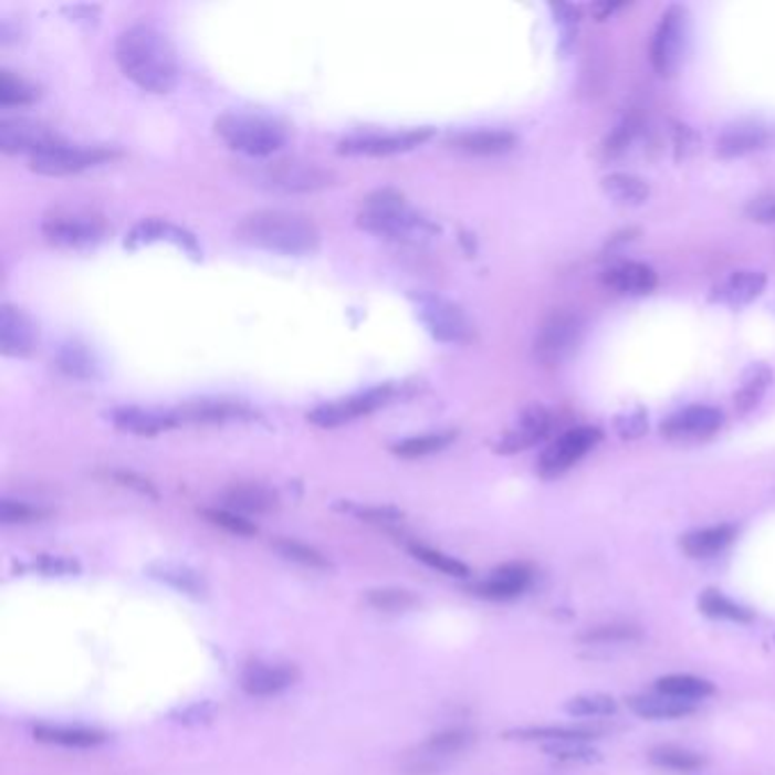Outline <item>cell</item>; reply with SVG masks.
Segmentation results:
<instances>
[{"label":"cell","instance_id":"f6af8a7d","mask_svg":"<svg viewBox=\"0 0 775 775\" xmlns=\"http://www.w3.org/2000/svg\"><path fill=\"white\" fill-rule=\"evenodd\" d=\"M544 753L551 755L557 762H576V764H589L598 762L600 753L589 746V742H562V744H546Z\"/></svg>","mask_w":775,"mask_h":775},{"label":"cell","instance_id":"7bdbcfd3","mask_svg":"<svg viewBox=\"0 0 775 775\" xmlns=\"http://www.w3.org/2000/svg\"><path fill=\"white\" fill-rule=\"evenodd\" d=\"M564 710L574 716H611L617 712V701L607 693H583L570 699Z\"/></svg>","mask_w":775,"mask_h":775},{"label":"cell","instance_id":"6da1fadb","mask_svg":"<svg viewBox=\"0 0 775 775\" xmlns=\"http://www.w3.org/2000/svg\"><path fill=\"white\" fill-rule=\"evenodd\" d=\"M116 62L124 75L150 94H169L180 77L178 57L169 39L153 25H130L116 39Z\"/></svg>","mask_w":775,"mask_h":775},{"label":"cell","instance_id":"d590c367","mask_svg":"<svg viewBox=\"0 0 775 775\" xmlns=\"http://www.w3.org/2000/svg\"><path fill=\"white\" fill-rule=\"evenodd\" d=\"M656 689L658 693H664V697H673L691 703H699L714 693V684L710 680L697 678V675H680V673L660 678Z\"/></svg>","mask_w":775,"mask_h":775},{"label":"cell","instance_id":"816d5d0a","mask_svg":"<svg viewBox=\"0 0 775 775\" xmlns=\"http://www.w3.org/2000/svg\"><path fill=\"white\" fill-rule=\"evenodd\" d=\"M617 430H619V434L624 439H639L648 430L646 415L641 410H635V412H628L626 417H619L617 419Z\"/></svg>","mask_w":775,"mask_h":775},{"label":"cell","instance_id":"1f68e13d","mask_svg":"<svg viewBox=\"0 0 775 775\" xmlns=\"http://www.w3.org/2000/svg\"><path fill=\"white\" fill-rule=\"evenodd\" d=\"M34 740L44 744H57L66 748H94L105 742L103 732L85 727H60V725H36Z\"/></svg>","mask_w":775,"mask_h":775},{"label":"cell","instance_id":"603a6c76","mask_svg":"<svg viewBox=\"0 0 775 775\" xmlns=\"http://www.w3.org/2000/svg\"><path fill=\"white\" fill-rule=\"evenodd\" d=\"M109 417L118 430L144 434V437H153L178 426L171 410L159 412V410H144V407H118V410H112Z\"/></svg>","mask_w":775,"mask_h":775},{"label":"cell","instance_id":"44dd1931","mask_svg":"<svg viewBox=\"0 0 775 775\" xmlns=\"http://www.w3.org/2000/svg\"><path fill=\"white\" fill-rule=\"evenodd\" d=\"M299 680V669L290 664L253 662L241 673V689L251 697H275Z\"/></svg>","mask_w":775,"mask_h":775},{"label":"cell","instance_id":"d6986e66","mask_svg":"<svg viewBox=\"0 0 775 775\" xmlns=\"http://www.w3.org/2000/svg\"><path fill=\"white\" fill-rule=\"evenodd\" d=\"M723 426V415L708 405H691L662 423L667 439H701L714 434Z\"/></svg>","mask_w":775,"mask_h":775},{"label":"cell","instance_id":"4fadbf2b","mask_svg":"<svg viewBox=\"0 0 775 775\" xmlns=\"http://www.w3.org/2000/svg\"><path fill=\"white\" fill-rule=\"evenodd\" d=\"M430 137H432V130H428V128L402 130V133H366V135L346 137L337 150L342 155L387 157V155L415 150L417 146L426 144Z\"/></svg>","mask_w":775,"mask_h":775},{"label":"cell","instance_id":"f907efd6","mask_svg":"<svg viewBox=\"0 0 775 775\" xmlns=\"http://www.w3.org/2000/svg\"><path fill=\"white\" fill-rule=\"evenodd\" d=\"M34 568L42 570L44 576H75L80 570V564L69 557H55V555H44L34 562Z\"/></svg>","mask_w":775,"mask_h":775},{"label":"cell","instance_id":"e575fe53","mask_svg":"<svg viewBox=\"0 0 775 775\" xmlns=\"http://www.w3.org/2000/svg\"><path fill=\"white\" fill-rule=\"evenodd\" d=\"M771 380H773V374L766 364H753L751 369L744 371L740 389L734 391V407H737L742 415L751 412L753 407L760 405Z\"/></svg>","mask_w":775,"mask_h":775},{"label":"cell","instance_id":"8d00e7d4","mask_svg":"<svg viewBox=\"0 0 775 775\" xmlns=\"http://www.w3.org/2000/svg\"><path fill=\"white\" fill-rule=\"evenodd\" d=\"M55 366L64 376L75 380H90L96 376V362L92 353L77 342H69L60 346L55 355Z\"/></svg>","mask_w":775,"mask_h":775},{"label":"cell","instance_id":"b9f144b4","mask_svg":"<svg viewBox=\"0 0 775 775\" xmlns=\"http://www.w3.org/2000/svg\"><path fill=\"white\" fill-rule=\"evenodd\" d=\"M410 553L421 559L423 564H428L430 568H437L439 574H446V576H455V578H467L469 576V566L451 555H443L441 551H434V548H428L423 544H410Z\"/></svg>","mask_w":775,"mask_h":775},{"label":"cell","instance_id":"7dc6e473","mask_svg":"<svg viewBox=\"0 0 775 775\" xmlns=\"http://www.w3.org/2000/svg\"><path fill=\"white\" fill-rule=\"evenodd\" d=\"M202 516H206L210 523L228 530V533L232 535H239V537H251L258 533V525L251 523L247 516H241L237 512H230V510H206L202 512Z\"/></svg>","mask_w":775,"mask_h":775},{"label":"cell","instance_id":"d4e9b609","mask_svg":"<svg viewBox=\"0 0 775 775\" xmlns=\"http://www.w3.org/2000/svg\"><path fill=\"white\" fill-rule=\"evenodd\" d=\"M607 287H611L619 294H630V296H641L650 294L658 287V273L646 264L639 262H624L615 269L605 271L603 275Z\"/></svg>","mask_w":775,"mask_h":775},{"label":"cell","instance_id":"d6a6232c","mask_svg":"<svg viewBox=\"0 0 775 775\" xmlns=\"http://www.w3.org/2000/svg\"><path fill=\"white\" fill-rule=\"evenodd\" d=\"M768 142V133L760 126H737L730 128L716 142V153L721 157H742L764 148Z\"/></svg>","mask_w":775,"mask_h":775},{"label":"cell","instance_id":"52a82bcc","mask_svg":"<svg viewBox=\"0 0 775 775\" xmlns=\"http://www.w3.org/2000/svg\"><path fill=\"white\" fill-rule=\"evenodd\" d=\"M419 318L428 333L443 344H467L473 337V323L460 305L437 294L415 296Z\"/></svg>","mask_w":775,"mask_h":775},{"label":"cell","instance_id":"8fae6325","mask_svg":"<svg viewBox=\"0 0 775 775\" xmlns=\"http://www.w3.org/2000/svg\"><path fill=\"white\" fill-rule=\"evenodd\" d=\"M603 439L598 428L580 426L559 434L540 458V473L544 478H557L578 464Z\"/></svg>","mask_w":775,"mask_h":775},{"label":"cell","instance_id":"db71d44e","mask_svg":"<svg viewBox=\"0 0 775 775\" xmlns=\"http://www.w3.org/2000/svg\"><path fill=\"white\" fill-rule=\"evenodd\" d=\"M212 716V705L210 703H198V705H191L187 710L180 712V723L185 725H196V723H202V721H208Z\"/></svg>","mask_w":775,"mask_h":775},{"label":"cell","instance_id":"9a60e30c","mask_svg":"<svg viewBox=\"0 0 775 775\" xmlns=\"http://www.w3.org/2000/svg\"><path fill=\"white\" fill-rule=\"evenodd\" d=\"M171 412L178 426L180 423H230V421H247L255 417V412L249 405L226 400V398L189 400Z\"/></svg>","mask_w":775,"mask_h":775},{"label":"cell","instance_id":"ffe728a7","mask_svg":"<svg viewBox=\"0 0 775 775\" xmlns=\"http://www.w3.org/2000/svg\"><path fill=\"white\" fill-rule=\"evenodd\" d=\"M36 344V328L32 318L14 307L3 305L0 310V350L8 357H25L34 350Z\"/></svg>","mask_w":775,"mask_h":775},{"label":"cell","instance_id":"4dcf8cb0","mask_svg":"<svg viewBox=\"0 0 775 775\" xmlns=\"http://www.w3.org/2000/svg\"><path fill=\"white\" fill-rule=\"evenodd\" d=\"M605 196L621 208H639L648 200L650 187L646 180L630 174H611L600 182Z\"/></svg>","mask_w":775,"mask_h":775},{"label":"cell","instance_id":"74e56055","mask_svg":"<svg viewBox=\"0 0 775 775\" xmlns=\"http://www.w3.org/2000/svg\"><path fill=\"white\" fill-rule=\"evenodd\" d=\"M455 441V432H430V434H419L410 437L405 441H398L394 446V453L405 460H417V458H428L434 455L443 448H448Z\"/></svg>","mask_w":775,"mask_h":775},{"label":"cell","instance_id":"e0dca14e","mask_svg":"<svg viewBox=\"0 0 775 775\" xmlns=\"http://www.w3.org/2000/svg\"><path fill=\"white\" fill-rule=\"evenodd\" d=\"M551 430V415L542 405H530L519 415L514 426L501 437L496 443V451L503 455L521 453L533 448L537 441H542Z\"/></svg>","mask_w":775,"mask_h":775},{"label":"cell","instance_id":"f546056e","mask_svg":"<svg viewBox=\"0 0 775 775\" xmlns=\"http://www.w3.org/2000/svg\"><path fill=\"white\" fill-rule=\"evenodd\" d=\"M148 576L159 580V583H165L182 594H189V596H202L206 594V580H202V576L198 574V570H193L191 566L187 564H174V562H157V564H150L148 566Z\"/></svg>","mask_w":775,"mask_h":775},{"label":"cell","instance_id":"7402d4cb","mask_svg":"<svg viewBox=\"0 0 775 775\" xmlns=\"http://www.w3.org/2000/svg\"><path fill=\"white\" fill-rule=\"evenodd\" d=\"M157 241L176 243L178 249H182L191 258L200 255L198 241L191 232H187L169 221H161V219H148V221H142L139 226H135L126 239V247L139 249V247H148V243H157Z\"/></svg>","mask_w":775,"mask_h":775},{"label":"cell","instance_id":"4316f807","mask_svg":"<svg viewBox=\"0 0 775 775\" xmlns=\"http://www.w3.org/2000/svg\"><path fill=\"white\" fill-rule=\"evenodd\" d=\"M734 537H737V530H734V525L721 523V525H710V527L687 533L680 540V546L689 557L705 559V557H714V555L723 553L734 542Z\"/></svg>","mask_w":775,"mask_h":775},{"label":"cell","instance_id":"2e32d148","mask_svg":"<svg viewBox=\"0 0 775 775\" xmlns=\"http://www.w3.org/2000/svg\"><path fill=\"white\" fill-rule=\"evenodd\" d=\"M580 339V323L570 314L551 316L535 342V353L544 364H559Z\"/></svg>","mask_w":775,"mask_h":775},{"label":"cell","instance_id":"ac0fdd59","mask_svg":"<svg viewBox=\"0 0 775 775\" xmlns=\"http://www.w3.org/2000/svg\"><path fill=\"white\" fill-rule=\"evenodd\" d=\"M533 580H535L533 566H527L523 562H510L492 570V576L478 583L473 591L489 600H512L525 594L530 585H533Z\"/></svg>","mask_w":775,"mask_h":775},{"label":"cell","instance_id":"836d02e7","mask_svg":"<svg viewBox=\"0 0 775 775\" xmlns=\"http://www.w3.org/2000/svg\"><path fill=\"white\" fill-rule=\"evenodd\" d=\"M507 740H521V742H544L546 744H562V742H594L598 740V732L585 730V727H523L512 730L505 734Z\"/></svg>","mask_w":775,"mask_h":775},{"label":"cell","instance_id":"3957f363","mask_svg":"<svg viewBox=\"0 0 775 775\" xmlns=\"http://www.w3.org/2000/svg\"><path fill=\"white\" fill-rule=\"evenodd\" d=\"M357 226L396 243H428L439 232L426 214L407 206L405 196L396 189H378L366 196L357 214Z\"/></svg>","mask_w":775,"mask_h":775},{"label":"cell","instance_id":"f1b7e54d","mask_svg":"<svg viewBox=\"0 0 775 775\" xmlns=\"http://www.w3.org/2000/svg\"><path fill=\"white\" fill-rule=\"evenodd\" d=\"M451 148L469 153V155H503L510 153L516 146V137L505 130H473L455 135L451 142Z\"/></svg>","mask_w":775,"mask_h":775},{"label":"cell","instance_id":"83f0119b","mask_svg":"<svg viewBox=\"0 0 775 775\" xmlns=\"http://www.w3.org/2000/svg\"><path fill=\"white\" fill-rule=\"evenodd\" d=\"M628 705L637 716L648 719V721L682 719V716L693 714L699 708V703L664 697V693H652V697H632V699H628Z\"/></svg>","mask_w":775,"mask_h":775},{"label":"cell","instance_id":"ba28073f","mask_svg":"<svg viewBox=\"0 0 775 775\" xmlns=\"http://www.w3.org/2000/svg\"><path fill=\"white\" fill-rule=\"evenodd\" d=\"M44 237L60 249H90L105 239L107 226L101 217L83 210H60L42 223Z\"/></svg>","mask_w":775,"mask_h":775},{"label":"cell","instance_id":"ab89813d","mask_svg":"<svg viewBox=\"0 0 775 775\" xmlns=\"http://www.w3.org/2000/svg\"><path fill=\"white\" fill-rule=\"evenodd\" d=\"M39 96L36 87L28 80L14 75L12 71L0 73V105L3 107H21L34 103Z\"/></svg>","mask_w":775,"mask_h":775},{"label":"cell","instance_id":"484cf974","mask_svg":"<svg viewBox=\"0 0 775 775\" xmlns=\"http://www.w3.org/2000/svg\"><path fill=\"white\" fill-rule=\"evenodd\" d=\"M766 287V275L760 271H737L732 273L725 282H721L714 290V301L730 305V307H744L753 303Z\"/></svg>","mask_w":775,"mask_h":775},{"label":"cell","instance_id":"8992f818","mask_svg":"<svg viewBox=\"0 0 775 775\" xmlns=\"http://www.w3.org/2000/svg\"><path fill=\"white\" fill-rule=\"evenodd\" d=\"M396 398V387H374L359 394H353L348 398H339L333 402H323L307 415V421L318 428H339L350 421H357L362 417H369L380 407L389 405Z\"/></svg>","mask_w":775,"mask_h":775},{"label":"cell","instance_id":"9c48e42d","mask_svg":"<svg viewBox=\"0 0 775 775\" xmlns=\"http://www.w3.org/2000/svg\"><path fill=\"white\" fill-rule=\"evenodd\" d=\"M114 153L101 146H73V144H57L51 150L36 155L30 159V169L39 176L60 178V176H73L80 171L94 169L103 161L112 159Z\"/></svg>","mask_w":775,"mask_h":775},{"label":"cell","instance_id":"5b68a950","mask_svg":"<svg viewBox=\"0 0 775 775\" xmlns=\"http://www.w3.org/2000/svg\"><path fill=\"white\" fill-rule=\"evenodd\" d=\"M258 185L282 191V193H312L331 187L335 176L333 171L323 169L314 161H301V159H275L264 165L255 174Z\"/></svg>","mask_w":775,"mask_h":775},{"label":"cell","instance_id":"681fc988","mask_svg":"<svg viewBox=\"0 0 775 775\" xmlns=\"http://www.w3.org/2000/svg\"><path fill=\"white\" fill-rule=\"evenodd\" d=\"M42 516H46V510L21 503V501L3 499V503H0V521H3L6 525L30 523V521H39Z\"/></svg>","mask_w":775,"mask_h":775},{"label":"cell","instance_id":"7a4b0ae2","mask_svg":"<svg viewBox=\"0 0 775 775\" xmlns=\"http://www.w3.org/2000/svg\"><path fill=\"white\" fill-rule=\"evenodd\" d=\"M234 234L249 247L280 255H310L321 241V232L310 217L287 210L251 212L237 223Z\"/></svg>","mask_w":775,"mask_h":775},{"label":"cell","instance_id":"ee69618b","mask_svg":"<svg viewBox=\"0 0 775 775\" xmlns=\"http://www.w3.org/2000/svg\"><path fill=\"white\" fill-rule=\"evenodd\" d=\"M273 548L284 559L296 562L301 566H307V568H331V562L325 559L316 548H312L307 544H301V542H294V540H277L273 544Z\"/></svg>","mask_w":775,"mask_h":775},{"label":"cell","instance_id":"f35d334b","mask_svg":"<svg viewBox=\"0 0 775 775\" xmlns=\"http://www.w3.org/2000/svg\"><path fill=\"white\" fill-rule=\"evenodd\" d=\"M699 607H701L703 615H708L712 619H723V621H732V624H751L753 621L751 609L730 600L727 596H723L716 589H708L699 598Z\"/></svg>","mask_w":775,"mask_h":775},{"label":"cell","instance_id":"7c38bea8","mask_svg":"<svg viewBox=\"0 0 775 775\" xmlns=\"http://www.w3.org/2000/svg\"><path fill=\"white\" fill-rule=\"evenodd\" d=\"M64 139L49 126L32 118H3L0 121V150L8 155L36 157Z\"/></svg>","mask_w":775,"mask_h":775},{"label":"cell","instance_id":"30bf717a","mask_svg":"<svg viewBox=\"0 0 775 775\" xmlns=\"http://www.w3.org/2000/svg\"><path fill=\"white\" fill-rule=\"evenodd\" d=\"M687 34H689V17L684 8H671L662 21L660 28L652 36L650 60L652 66L660 75H673L684 57L687 49Z\"/></svg>","mask_w":775,"mask_h":775},{"label":"cell","instance_id":"cb8c5ba5","mask_svg":"<svg viewBox=\"0 0 775 775\" xmlns=\"http://www.w3.org/2000/svg\"><path fill=\"white\" fill-rule=\"evenodd\" d=\"M226 510L237 512L241 516L247 514H266L277 507V496L264 484L255 482H241L230 489H226L223 494Z\"/></svg>","mask_w":775,"mask_h":775},{"label":"cell","instance_id":"5bb4252c","mask_svg":"<svg viewBox=\"0 0 775 775\" xmlns=\"http://www.w3.org/2000/svg\"><path fill=\"white\" fill-rule=\"evenodd\" d=\"M473 734L469 730L455 727V730H446L434 734L428 742H423L417 753H412L407 757L405 771L410 775H430L437 773L441 768V764H446L451 757L460 755L462 751H467V746L471 744Z\"/></svg>","mask_w":775,"mask_h":775},{"label":"cell","instance_id":"60d3db41","mask_svg":"<svg viewBox=\"0 0 775 775\" xmlns=\"http://www.w3.org/2000/svg\"><path fill=\"white\" fill-rule=\"evenodd\" d=\"M648 760L662 766V768H671V771H697L705 764V760L699 753H691L687 748H678V746H658L652 748Z\"/></svg>","mask_w":775,"mask_h":775},{"label":"cell","instance_id":"11a10c76","mask_svg":"<svg viewBox=\"0 0 775 775\" xmlns=\"http://www.w3.org/2000/svg\"><path fill=\"white\" fill-rule=\"evenodd\" d=\"M116 480H121L126 486L137 489L139 494H148V496H153V499L157 496V494H155V489H153L146 480H142V478H137V475H133V473H116Z\"/></svg>","mask_w":775,"mask_h":775},{"label":"cell","instance_id":"277c9868","mask_svg":"<svg viewBox=\"0 0 775 775\" xmlns=\"http://www.w3.org/2000/svg\"><path fill=\"white\" fill-rule=\"evenodd\" d=\"M214 128L232 150L249 157H269L284 148L290 139L287 128L280 121L262 114L228 112L217 118Z\"/></svg>","mask_w":775,"mask_h":775},{"label":"cell","instance_id":"c3c4849f","mask_svg":"<svg viewBox=\"0 0 775 775\" xmlns=\"http://www.w3.org/2000/svg\"><path fill=\"white\" fill-rule=\"evenodd\" d=\"M637 639H641V632L632 626H600L580 635V641L587 643H626Z\"/></svg>","mask_w":775,"mask_h":775},{"label":"cell","instance_id":"f5cc1de1","mask_svg":"<svg viewBox=\"0 0 775 775\" xmlns=\"http://www.w3.org/2000/svg\"><path fill=\"white\" fill-rule=\"evenodd\" d=\"M748 217L753 221H757V223L775 226V193L753 200L751 206H748Z\"/></svg>","mask_w":775,"mask_h":775},{"label":"cell","instance_id":"bcb514c9","mask_svg":"<svg viewBox=\"0 0 775 775\" xmlns=\"http://www.w3.org/2000/svg\"><path fill=\"white\" fill-rule=\"evenodd\" d=\"M366 600L383 611H402V609H410L419 603L417 596L407 589H371L369 596H366Z\"/></svg>","mask_w":775,"mask_h":775}]
</instances>
